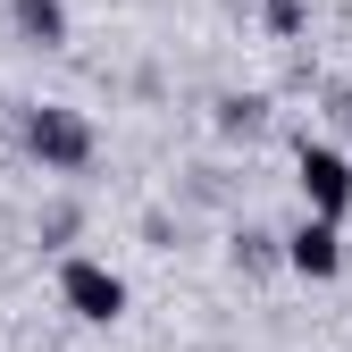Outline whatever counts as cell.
Listing matches in <instances>:
<instances>
[{"label": "cell", "instance_id": "obj_1", "mask_svg": "<svg viewBox=\"0 0 352 352\" xmlns=\"http://www.w3.org/2000/svg\"><path fill=\"white\" fill-rule=\"evenodd\" d=\"M17 143H25V160H34L42 176H84V168H93V151H101L93 118L67 109V101H34V109L17 118Z\"/></svg>", "mask_w": 352, "mask_h": 352}, {"label": "cell", "instance_id": "obj_2", "mask_svg": "<svg viewBox=\"0 0 352 352\" xmlns=\"http://www.w3.org/2000/svg\"><path fill=\"white\" fill-rule=\"evenodd\" d=\"M59 302L84 327H118L126 319V277L109 269V260H93V252H67L59 260Z\"/></svg>", "mask_w": 352, "mask_h": 352}, {"label": "cell", "instance_id": "obj_3", "mask_svg": "<svg viewBox=\"0 0 352 352\" xmlns=\"http://www.w3.org/2000/svg\"><path fill=\"white\" fill-rule=\"evenodd\" d=\"M294 185H302V210L311 218H352V151H336V143H302L294 151Z\"/></svg>", "mask_w": 352, "mask_h": 352}, {"label": "cell", "instance_id": "obj_4", "mask_svg": "<svg viewBox=\"0 0 352 352\" xmlns=\"http://www.w3.org/2000/svg\"><path fill=\"white\" fill-rule=\"evenodd\" d=\"M285 269L311 277V285H327L344 269V227H336V218H302V227L285 235Z\"/></svg>", "mask_w": 352, "mask_h": 352}, {"label": "cell", "instance_id": "obj_5", "mask_svg": "<svg viewBox=\"0 0 352 352\" xmlns=\"http://www.w3.org/2000/svg\"><path fill=\"white\" fill-rule=\"evenodd\" d=\"M9 25L25 51H59L67 42V0H9Z\"/></svg>", "mask_w": 352, "mask_h": 352}, {"label": "cell", "instance_id": "obj_6", "mask_svg": "<svg viewBox=\"0 0 352 352\" xmlns=\"http://www.w3.org/2000/svg\"><path fill=\"white\" fill-rule=\"evenodd\" d=\"M218 126H227V135H260V126H269V101L260 93H227L218 101Z\"/></svg>", "mask_w": 352, "mask_h": 352}, {"label": "cell", "instance_id": "obj_7", "mask_svg": "<svg viewBox=\"0 0 352 352\" xmlns=\"http://www.w3.org/2000/svg\"><path fill=\"white\" fill-rule=\"evenodd\" d=\"M260 25H269L277 42H294L302 25H311V0H260Z\"/></svg>", "mask_w": 352, "mask_h": 352}]
</instances>
